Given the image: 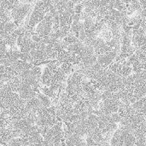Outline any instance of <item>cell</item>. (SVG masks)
<instances>
[{
  "label": "cell",
  "instance_id": "1",
  "mask_svg": "<svg viewBox=\"0 0 146 146\" xmlns=\"http://www.w3.org/2000/svg\"><path fill=\"white\" fill-rule=\"evenodd\" d=\"M135 143L136 138L133 132L125 127H119L110 140V146H134Z\"/></svg>",
  "mask_w": 146,
  "mask_h": 146
},
{
  "label": "cell",
  "instance_id": "2",
  "mask_svg": "<svg viewBox=\"0 0 146 146\" xmlns=\"http://www.w3.org/2000/svg\"><path fill=\"white\" fill-rule=\"evenodd\" d=\"M34 3H19L10 12L12 21L17 27H24V22L27 15L32 12Z\"/></svg>",
  "mask_w": 146,
  "mask_h": 146
},
{
  "label": "cell",
  "instance_id": "3",
  "mask_svg": "<svg viewBox=\"0 0 146 146\" xmlns=\"http://www.w3.org/2000/svg\"><path fill=\"white\" fill-rule=\"evenodd\" d=\"M98 127L102 132L105 139L110 142L111 136L119 128V126L113 121L110 115H102L98 118Z\"/></svg>",
  "mask_w": 146,
  "mask_h": 146
},
{
  "label": "cell",
  "instance_id": "4",
  "mask_svg": "<svg viewBox=\"0 0 146 146\" xmlns=\"http://www.w3.org/2000/svg\"><path fill=\"white\" fill-rule=\"evenodd\" d=\"M52 25H53V16L50 14H47L43 21L39 22L35 27V33L41 37L42 39L48 38L52 32Z\"/></svg>",
  "mask_w": 146,
  "mask_h": 146
},
{
  "label": "cell",
  "instance_id": "5",
  "mask_svg": "<svg viewBox=\"0 0 146 146\" xmlns=\"http://www.w3.org/2000/svg\"><path fill=\"white\" fill-rule=\"evenodd\" d=\"M118 55V52L115 50L106 52L103 55H100L98 56L97 59V62L104 69H107L109 68V66L110 64H112L116 57V56Z\"/></svg>",
  "mask_w": 146,
  "mask_h": 146
},
{
  "label": "cell",
  "instance_id": "6",
  "mask_svg": "<svg viewBox=\"0 0 146 146\" xmlns=\"http://www.w3.org/2000/svg\"><path fill=\"white\" fill-rule=\"evenodd\" d=\"M12 139H15L13 131H9L5 127L0 126V145L6 146Z\"/></svg>",
  "mask_w": 146,
  "mask_h": 146
},
{
  "label": "cell",
  "instance_id": "7",
  "mask_svg": "<svg viewBox=\"0 0 146 146\" xmlns=\"http://www.w3.org/2000/svg\"><path fill=\"white\" fill-rule=\"evenodd\" d=\"M52 77H53V72L47 66L44 65L43 71H42V75L40 78L41 86H50L52 81Z\"/></svg>",
  "mask_w": 146,
  "mask_h": 146
},
{
  "label": "cell",
  "instance_id": "8",
  "mask_svg": "<svg viewBox=\"0 0 146 146\" xmlns=\"http://www.w3.org/2000/svg\"><path fill=\"white\" fill-rule=\"evenodd\" d=\"M25 107L28 112L37 113V111L42 107V105H41L38 98L37 97H34V98H32L28 100H26Z\"/></svg>",
  "mask_w": 146,
  "mask_h": 146
},
{
  "label": "cell",
  "instance_id": "9",
  "mask_svg": "<svg viewBox=\"0 0 146 146\" xmlns=\"http://www.w3.org/2000/svg\"><path fill=\"white\" fill-rule=\"evenodd\" d=\"M37 98H38V100H39V102H40L42 107L48 108V107H50V106L53 105V104H52L51 99H50L49 97L45 96L44 94H43V93H41V92L37 96Z\"/></svg>",
  "mask_w": 146,
  "mask_h": 146
},
{
  "label": "cell",
  "instance_id": "10",
  "mask_svg": "<svg viewBox=\"0 0 146 146\" xmlns=\"http://www.w3.org/2000/svg\"><path fill=\"white\" fill-rule=\"evenodd\" d=\"M62 40L67 45L74 44H75V43H77V42L80 41L79 38H77L76 37H74V36H73V35H70V34L67 35V36H66L65 38H63Z\"/></svg>",
  "mask_w": 146,
  "mask_h": 146
},
{
  "label": "cell",
  "instance_id": "11",
  "mask_svg": "<svg viewBox=\"0 0 146 146\" xmlns=\"http://www.w3.org/2000/svg\"><path fill=\"white\" fill-rule=\"evenodd\" d=\"M83 9H84V6H83L82 3L75 4V6L74 8V14H81L83 12Z\"/></svg>",
  "mask_w": 146,
  "mask_h": 146
},
{
  "label": "cell",
  "instance_id": "12",
  "mask_svg": "<svg viewBox=\"0 0 146 146\" xmlns=\"http://www.w3.org/2000/svg\"><path fill=\"white\" fill-rule=\"evenodd\" d=\"M110 116H111L113 121H114L115 123H116V124L119 126V124L121 123V121L122 119H121V117L118 115V113H114V114H112Z\"/></svg>",
  "mask_w": 146,
  "mask_h": 146
},
{
  "label": "cell",
  "instance_id": "13",
  "mask_svg": "<svg viewBox=\"0 0 146 146\" xmlns=\"http://www.w3.org/2000/svg\"><path fill=\"white\" fill-rule=\"evenodd\" d=\"M138 112H139L141 115H143L145 116V118H146V102L145 103V104L141 107V109L139 110H138Z\"/></svg>",
  "mask_w": 146,
  "mask_h": 146
},
{
  "label": "cell",
  "instance_id": "14",
  "mask_svg": "<svg viewBox=\"0 0 146 146\" xmlns=\"http://www.w3.org/2000/svg\"><path fill=\"white\" fill-rule=\"evenodd\" d=\"M139 4H140L141 8H142L143 9H146V0H139Z\"/></svg>",
  "mask_w": 146,
  "mask_h": 146
},
{
  "label": "cell",
  "instance_id": "15",
  "mask_svg": "<svg viewBox=\"0 0 146 146\" xmlns=\"http://www.w3.org/2000/svg\"><path fill=\"white\" fill-rule=\"evenodd\" d=\"M73 3H74L75 4H77V3H82L84 0H71Z\"/></svg>",
  "mask_w": 146,
  "mask_h": 146
},
{
  "label": "cell",
  "instance_id": "16",
  "mask_svg": "<svg viewBox=\"0 0 146 146\" xmlns=\"http://www.w3.org/2000/svg\"><path fill=\"white\" fill-rule=\"evenodd\" d=\"M121 1L125 4H130L131 3V0H121Z\"/></svg>",
  "mask_w": 146,
  "mask_h": 146
},
{
  "label": "cell",
  "instance_id": "17",
  "mask_svg": "<svg viewBox=\"0 0 146 146\" xmlns=\"http://www.w3.org/2000/svg\"><path fill=\"white\" fill-rule=\"evenodd\" d=\"M145 36H146V27H145Z\"/></svg>",
  "mask_w": 146,
  "mask_h": 146
},
{
  "label": "cell",
  "instance_id": "18",
  "mask_svg": "<svg viewBox=\"0 0 146 146\" xmlns=\"http://www.w3.org/2000/svg\"><path fill=\"white\" fill-rule=\"evenodd\" d=\"M0 146H3V145H0Z\"/></svg>",
  "mask_w": 146,
  "mask_h": 146
}]
</instances>
